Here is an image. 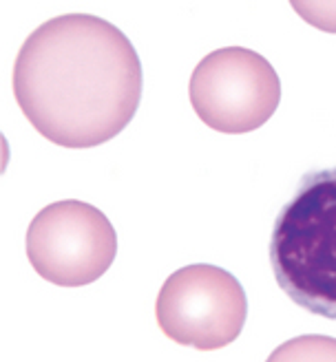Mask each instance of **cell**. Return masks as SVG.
Masks as SVG:
<instances>
[{"instance_id":"1","label":"cell","mask_w":336,"mask_h":362,"mask_svg":"<svg viewBox=\"0 0 336 362\" xmlns=\"http://www.w3.org/2000/svg\"><path fill=\"white\" fill-rule=\"evenodd\" d=\"M11 82L38 135L62 148H93L131 124L144 76L135 47L115 25L64 13L29 33Z\"/></svg>"},{"instance_id":"5","label":"cell","mask_w":336,"mask_h":362,"mask_svg":"<svg viewBox=\"0 0 336 362\" xmlns=\"http://www.w3.org/2000/svg\"><path fill=\"white\" fill-rule=\"evenodd\" d=\"M25 247L38 276L60 287H82L109 272L117 255V234L102 210L66 199L33 216Z\"/></svg>"},{"instance_id":"4","label":"cell","mask_w":336,"mask_h":362,"mask_svg":"<svg viewBox=\"0 0 336 362\" xmlns=\"http://www.w3.org/2000/svg\"><path fill=\"white\" fill-rule=\"evenodd\" d=\"M188 98L192 111L212 131L241 135L268 122L281 102V80L261 53L224 47L195 66Z\"/></svg>"},{"instance_id":"6","label":"cell","mask_w":336,"mask_h":362,"mask_svg":"<svg viewBox=\"0 0 336 362\" xmlns=\"http://www.w3.org/2000/svg\"><path fill=\"white\" fill-rule=\"evenodd\" d=\"M265 362H336V338L306 334L279 345Z\"/></svg>"},{"instance_id":"2","label":"cell","mask_w":336,"mask_h":362,"mask_svg":"<svg viewBox=\"0 0 336 362\" xmlns=\"http://www.w3.org/2000/svg\"><path fill=\"white\" fill-rule=\"evenodd\" d=\"M270 265L294 305L336 320V166L301 177L274 219Z\"/></svg>"},{"instance_id":"3","label":"cell","mask_w":336,"mask_h":362,"mask_svg":"<svg viewBox=\"0 0 336 362\" xmlns=\"http://www.w3.org/2000/svg\"><path fill=\"white\" fill-rule=\"evenodd\" d=\"M162 334L182 347L215 351L235 342L248 318V298L230 272L197 263L173 272L155 300Z\"/></svg>"}]
</instances>
